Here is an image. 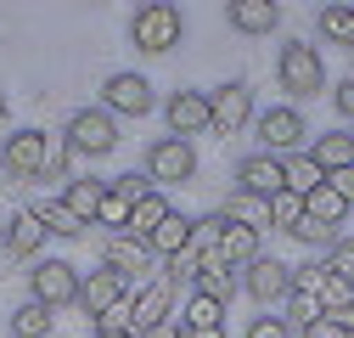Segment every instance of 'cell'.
I'll return each instance as SVG.
<instances>
[{
	"label": "cell",
	"instance_id": "6da1fadb",
	"mask_svg": "<svg viewBox=\"0 0 354 338\" xmlns=\"http://www.w3.org/2000/svg\"><path fill=\"white\" fill-rule=\"evenodd\" d=\"M180 34H186V17H180L174 0H147V6H136V17H129V39H136V51H147V57L174 51Z\"/></svg>",
	"mask_w": 354,
	"mask_h": 338
},
{
	"label": "cell",
	"instance_id": "7a4b0ae2",
	"mask_svg": "<svg viewBox=\"0 0 354 338\" xmlns=\"http://www.w3.org/2000/svg\"><path fill=\"white\" fill-rule=\"evenodd\" d=\"M276 79L287 96H315V91H326V62L309 39H287L276 51Z\"/></svg>",
	"mask_w": 354,
	"mask_h": 338
},
{
	"label": "cell",
	"instance_id": "3957f363",
	"mask_svg": "<svg viewBox=\"0 0 354 338\" xmlns=\"http://www.w3.org/2000/svg\"><path fill=\"white\" fill-rule=\"evenodd\" d=\"M253 130H259V152H270V158L309 152V124H304L298 107H264L253 118Z\"/></svg>",
	"mask_w": 354,
	"mask_h": 338
},
{
	"label": "cell",
	"instance_id": "277c9868",
	"mask_svg": "<svg viewBox=\"0 0 354 338\" xmlns=\"http://www.w3.org/2000/svg\"><path fill=\"white\" fill-rule=\"evenodd\" d=\"M79 265L73 260H39L34 271H28V299L34 305H46V310H68V305H79Z\"/></svg>",
	"mask_w": 354,
	"mask_h": 338
},
{
	"label": "cell",
	"instance_id": "5b68a950",
	"mask_svg": "<svg viewBox=\"0 0 354 338\" xmlns=\"http://www.w3.org/2000/svg\"><path fill=\"white\" fill-rule=\"evenodd\" d=\"M62 141L73 147V158H107V152L118 147V118L102 113V107H79V113L68 118Z\"/></svg>",
	"mask_w": 354,
	"mask_h": 338
},
{
	"label": "cell",
	"instance_id": "8992f818",
	"mask_svg": "<svg viewBox=\"0 0 354 338\" xmlns=\"http://www.w3.org/2000/svg\"><path fill=\"white\" fill-rule=\"evenodd\" d=\"M51 136L46 130H12L6 141H0V169H6L12 181H34V175H46V163H51Z\"/></svg>",
	"mask_w": 354,
	"mask_h": 338
},
{
	"label": "cell",
	"instance_id": "52a82bcc",
	"mask_svg": "<svg viewBox=\"0 0 354 338\" xmlns=\"http://www.w3.org/2000/svg\"><path fill=\"white\" fill-rule=\"evenodd\" d=\"M152 107H158V96H152V79H147V73H136V68L107 73V84H102V113H113V118H147Z\"/></svg>",
	"mask_w": 354,
	"mask_h": 338
},
{
	"label": "cell",
	"instance_id": "ba28073f",
	"mask_svg": "<svg viewBox=\"0 0 354 338\" xmlns=\"http://www.w3.org/2000/svg\"><path fill=\"white\" fill-rule=\"evenodd\" d=\"M208 118L219 136H242L253 124V84L248 79H225L219 91H208Z\"/></svg>",
	"mask_w": 354,
	"mask_h": 338
},
{
	"label": "cell",
	"instance_id": "9c48e42d",
	"mask_svg": "<svg viewBox=\"0 0 354 338\" xmlns=\"http://www.w3.org/2000/svg\"><path fill=\"white\" fill-rule=\"evenodd\" d=\"M169 316H174V282H169V276H152L136 299H129V332H136V338H152V332L169 327Z\"/></svg>",
	"mask_w": 354,
	"mask_h": 338
},
{
	"label": "cell",
	"instance_id": "30bf717a",
	"mask_svg": "<svg viewBox=\"0 0 354 338\" xmlns=\"http://www.w3.org/2000/svg\"><path fill=\"white\" fill-rule=\"evenodd\" d=\"M147 175H152V186H186V181L197 175L192 141H174V136L152 141V147H147Z\"/></svg>",
	"mask_w": 354,
	"mask_h": 338
},
{
	"label": "cell",
	"instance_id": "8fae6325",
	"mask_svg": "<svg viewBox=\"0 0 354 338\" xmlns=\"http://www.w3.org/2000/svg\"><path fill=\"white\" fill-rule=\"evenodd\" d=\"M242 287H248V299L253 305H287V293H292V265L270 260V254H259L253 265H242Z\"/></svg>",
	"mask_w": 354,
	"mask_h": 338
},
{
	"label": "cell",
	"instance_id": "7c38bea8",
	"mask_svg": "<svg viewBox=\"0 0 354 338\" xmlns=\"http://www.w3.org/2000/svg\"><path fill=\"white\" fill-rule=\"evenodd\" d=\"M236 192H242V197H259V203L281 197V192H287V163L270 158V152L242 158V163H236Z\"/></svg>",
	"mask_w": 354,
	"mask_h": 338
},
{
	"label": "cell",
	"instance_id": "4fadbf2b",
	"mask_svg": "<svg viewBox=\"0 0 354 338\" xmlns=\"http://www.w3.org/2000/svg\"><path fill=\"white\" fill-rule=\"evenodd\" d=\"M163 118H169V136L174 141H192L203 130H214V118H208V91H174L163 102Z\"/></svg>",
	"mask_w": 354,
	"mask_h": 338
},
{
	"label": "cell",
	"instance_id": "5bb4252c",
	"mask_svg": "<svg viewBox=\"0 0 354 338\" xmlns=\"http://www.w3.org/2000/svg\"><path fill=\"white\" fill-rule=\"evenodd\" d=\"M113 305H129V282H124L118 271H107V265H102V271H91V276L79 282V310L96 321V316H107Z\"/></svg>",
	"mask_w": 354,
	"mask_h": 338
},
{
	"label": "cell",
	"instance_id": "9a60e30c",
	"mask_svg": "<svg viewBox=\"0 0 354 338\" xmlns=\"http://www.w3.org/2000/svg\"><path fill=\"white\" fill-rule=\"evenodd\" d=\"M102 265H107V271H118L124 282H136V276H147V271L158 265V254H152L141 237H107V254H102Z\"/></svg>",
	"mask_w": 354,
	"mask_h": 338
},
{
	"label": "cell",
	"instance_id": "2e32d148",
	"mask_svg": "<svg viewBox=\"0 0 354 338\" xmlns=\"http://www.w3.org/2000/svg\"><path fill=\"white\" fill-rule=\"evenodd\" d=\"M236 287H242V271L219 260V248L208 254L203 271L192 276V293H203V299H219V305H231V293H236Z\"/></svg>",
	"mask_w": 354,
	"mask_h": 338
},
{
	"label": "cell",
	"instance_id": "e0dca14e",
	"mask_svg": "<svg viewBox=\"0 0 354 338\" xmlns=\"http://www.w3.org/2000/svg\"><path fill=\"white\" fill-rule=\"evenodd\" d=\"M225 23H231L236 34H270V28L281 23V6H276V0H231V6H225Z\"/></svg>",
	"mask_w": 354,
	"mask_h": 338
},
{
	"label": "cell",
	"instance_id": "ac0fdd59",
	"mask_svg": "<svg viewBox=\"0 0 354 338\" xmlns=\"http://www.w3.org/2000/svg\"><path fill=\"white\" fill-rule=\"evenodd\" d=\"M39 248H46V226H39L34 208H17V215L6 220V254H17V260H34Z\"/></svg>",
	"mask_w": 354,
	"mask_h": 338
},
{
	"label": "cell",
	"instance_id": "d6986e66",
	"mask_svg": "<svg viewBox=\"0 0 354 338\" xmlns=\"http://www.w3.org/2000/svg\"><path fill=\"white\" fill-rule=\"evenodd\" d=\"M309 158H315L326 175L332 169H354V136L348 130H321L315 141H309Z\"/></svg>",
	"mask_w": 354,
	"mask_h": 338
},
{
	"label": "cell",
	"instance_id": "ffe728a7",
	"mask_svg": "<svg viewBox=\"0 0 354 338\" xmlns=\"http://www.w3.org/2000/svg\"><path fill=\"white\" fill-rule=\"evenodd\" d=\"M169 215H174V203H169L163 192H147L136 208H129V231H124V237H141V242H147V237H152V231H158Z\"/></svg>",
	"mask_w": 354,
	"mask_h": 338
},
{
	"label": "cell",
	"instance_id": "44dd1931",
	"mask_svg": "<svg viewBox=\"0 0 354 338\" xmlns=\"http://www.w3.org/2000/svg\"><path fill=\"white\" fill-rule=\"evenodd\" d=\"M34 215H39V226H46V237H62V242L84 237V220L73 215V208H68L62 197H46V203H34Z\"/></svg>",
	"mask_w": 354,
	"mask_h": 338
},
{
	"label": "cell",
	"instance_id": "7402d4cb",
	"mask_svg": "<svg viewBox=\"0 0 354 338\" xmlns=\"http://www.w3.org/2000/svg\"><path fill=\"white\" fill-rule=\"evenodd\" d=\"M219 260L225 265H253L259 260V231L253 226H236V220H225V237H219Z\"/></svg>",
	"mask_w": 354,
	"mask_h": 338
},
{
	"label": "cell",
	"instance_id": "603a6c76",
	"mask_svg": "<svg viewBox=\"0 0 354 338\" xmlns=\"http://www.w3.org/2000/svg\"><path fill=\"white\" fill-rule=\"evenodd\" d=\"M281 163H287V192H292V197H309V192L326 186V169L309 158V152H292V158H281Z\"/></svg>",
	"mask_w": 354,
	"mask_h": 338
},
{
	"label": "cell",
	"instance_id": "cb8c5ba5",
	"mask_svg": "<svg viewBox=\"0 0 354 338\" xmlns=\"http://www.w3.org/2000/svg\"><path fill=\"white\" fill-rule=\"evenodd\" d=\"M186 242H192V215H169V220L147 237V248L158 254V260H174V254H180Z\"/></svg>",
	"mask_w": 354,
	"mask_h": 338
},
{
	"label": "cell",
	"instance_id": "d4e9b609",
	"mask_svg": "<svg viewBox=\"0 0 354 338\" xmlns=\"http://www.w3.org/2000/svg\"><path fill=\"white\" fill-rule=\"evenodd\" d=\"M51 327H57V310L34 305V299H23L12 310V338H51Z\"/></svg>",
	"mask_w": 354,
	"mask_h": 338
},
{
	"label": "cell",
	"instance_id": "484cf974",
	"mask_svg": "<svg viewBox=\"0 0 354 338\" xmlns=\"http://www.w3.org/2000/svg\"><path fill=\"white\" fill-rule=\"evenodd\" d=\"M304 215L315 220V226H326V231H337L343 215H348V203H343L332 186H321V192H309V197H304Z\"/></svg>",
	"mask_w": 354,
	"mask_h": 338
},
{
	"label": "cell",
	"instance_id": "4316f807",
	"mask_svg": "<svg viewBox=\"0 0 354 338\" xmlns=\"http://www.w3.org/2000/svg\"><path fill=\"white\" fill-rule=\"evenodd\" d=\"M102 192H107V181H68V192H62V203L73 208V215L91 226L96 220V208H102Z\"/></svg>",
	"mask_w": 354,
	"mask_h": 338
},
{
	"label": "cell",
	"instance_id": "83f0119b",
	"mask_svg": "<svg viewBox=\"0 0 354 338\" xmlns=\"http://www.w3.org/2000/svg\"><path fill=\"white\" fill-rule=\"evenodd\" d=\"M219 237H225V215H219V208H214V215H197L192 220V254H197V260H208V254L219 248Z\"/></svg>",
	"mask_w": 354,
	"mask_h": 338
},
{
	"label": "cell",
	"instance_id": "f1b7e54d",
	"mask_svg": "<svg viewBox=\"0 0 354 338\" xmlns=\"http://www.w3.org/2000/svg\"><path fill=\"white\" fill-rule=\"evenodd\" d=\"M129 208H136V203L107 186V192H102V208H96V226H107L113 237H124V231H129Z\"/></svg>",
	"mask_w": 354,
	"mask_h": 338
},
{
	"label": "cell",
	"instance_id": "f546056e",
	"mask_svg": "<svg viewBox=\"0 0 354 338\" xmlns=\"http://www.w3.org/2000/svg\"><path fill=\"white\" fill-rule=\"evenodd\" d=\"M174 327H225V305H219V299H203V293H192Z\"/></svg>",
	"mask_w": 354,
	"mask_h": 338
},
{
	"label": "cell",
	"instance_id": "4dcf8cb0",
	"mask_svg": "<svg viewBox=\"0 0 354 338\" xmlns=\"http://www.w3.org/2000/svg\"><path fill=\"white\" fill-rule=\"evenodd\" d=\"M219 215H225V220H236V226H253V231H264V226H270V203H259V197H231L225 208H219Z\"/></svg>",
	"mask_w": 354,
	"mask_h": 338
},
{
	"label": "cell",
	"instance_id": "1f68e13d",
	"mask_svg": "<svg viewBox=\"0 0 354 338\" xmlns=\"http://www.w3.org/2000/svg\"><path fill=\"white\" fill-rule=\"evenodd\" d=\"M315 23H321V34H326V39H337V46H348V51H354V6H326Z\"/></svg>",
	"mask_w": 354,
	"mask_h": 338
},
{
	"label": "cell",
	"instance_id": "d6a6232c",
	"mask_svg": "<svg viewBox=\"0 0 354 338\" xmlns=\"http://www.w3.org/2000/svg\"><path fill=\"white\" fill-rule=\"evenodd\" d=\"M326 260H309V265H292V293H315L321 299V287H326Z\"/></svg>",
	"mask_w": 354,
	"mask_h": 338
},
{
	"label": "cell",
	"instance_id": "836d02e7",
	"mask_svg": "<svg viewBox=\"0 0 354 338\" xmlns=\"http://www.w3.org/2000/svg\"><path fill=\"white\" fill-rule=\"evenodd\" d=\"M298 220H304V197H292V192L270 197V226H276V231H292Z\"/></svg>",
	"mask_w": 354,
	"mask_h": 338
},
{
	"label": "cell",
	"instance_id": "e575fe53",
	"mask_svg": "<svg viewBox=\"0 0 354 338\" xmlns=\"http://www.w3.org/2000/svg\"><path fill=\"white\" fill-rule=\"evenodd\" d=\"M326 310H321V299L315 293H287V321L292 327H309V321H321Z\"/></svg>",
	"mask_w": 354,
	"mask_h": 338
},
{
	"label": "cell",
	"instance_id": "d590c367",
	"mask_svg": "<svg viewBox=\"0 0 354 338\" xmlns=\"http://www.w3.org/2000/svg\"><path fill=\"white\" fill-rule=\"evenodd\" d=\"M348 305H354V282L326 276V287H321V310H326V316H337V310H348Z\"/></svg>",
	"mask_w": 354,
	"mask_h": 338
},
{
	"label": "cell",
	"instance_id": "8d00e7d4",
	"mask_svg": "<svg viewBox=\"0 0 354 338\" xmlns=\"http://www.w3.org/2000/svg\"><path fill=\"white\" fill-rule=\"evenodd\" d=\"M287 237H292V242H304V248H332V242H337L343 231H326V226H315V220L304 215V220H298V226H292Z\"/></svg>",
	"mask_w": 354,
	"mask_h": 338
},
{
	"label": "cell",
	"instance_id": "74e56055",
	"mask_svg": "<svg viewBox=\"0 0 354 338\" xmlns=\"http://www.w3.org/2000/svg\"><path fill=\"white\" fill-rule=\"evenodd\" d=\"M326 271L343 276V282H354V237H337V242L326 248Z\"/></svg>",
	"mask_w": 354,
	"mask_h": 338
},
{
	"label": "cell",
	"instance_id": "f35d334b",
	"mask_svg": "<svg viewBox=\"0 0 354 338\" xmlns=\"http://www.w3.org/2000/svg\"><path fill=\"white\" fill-rule=\"evenodd\" d=\"M107 186H113V192H124L129 203H141L147 192H158V186H152V175H147V169H141V175H136V169H124V175H113Z\"/></svg>",
	"mask_w": 354,
	"mask_h": 338
},
{
	"label": "cell",
	"instance_id": "ab89813d",
	"mask_svg": "<svg viewBox=\"0 0 354 338\" xmlns=\"http://www.w3.org/2000/svg\"><path fill=\"white\" fill-rule=\"evenodd\" d=\"M248 338H298V327H292L287 316H253Z\"/></svg>",
	"mask_w": 354,
	"mask_h": 338
},
{
	"label": "cell",
	"instance_id": "60d3db41",
	"mask_svg": "<svg viewBox=\"0 0 354 338\" xmlns=\"http://www.w3.org/2000/svg\"><path fill=\"white\" fill-rule=\"evenodd\" d=\"M332 107H337L343 118H354V73H343V79L332 84Z\"/></svg>",
	"mask_w": 354,
	"mask_h": 338
},
{
	"label": "cell",
	"instance_id": "b9f144b4",
	"mask_svg": "<svg viewBox=\"0 0 354 338\" xmlns=\"http://www.w3.org/2000/svg\"><path fill=\"white\" fill-rule=\"evenodd\" d=\"M326 186H332V192L354 208V169H332V175H326Z\"/></svg>",
	"mask_w": 354,
	"mask_h": 338
},
{
	"label": "cell",
	"instance_id": "7bdbcfd3",
	"mask_svg": "<svg viewBox=\"0 0 354 338\" xmlns=\"http://www.w3.org/2000/svg\"><path fill=\"white\" fill-rule=\"evenodd\" d=\"M298 338H343V327H337L332 316H321V321H309V327H298Z\"/></svg>",
	"mask_w": 354,
	"mask_h": 338
},
{
	"label": "cell",
	"instance_id": "ee69618b",
	"mask_svg": "<svg viewBox=\"0 0 354 338\" xmlns=\"http://www.w3.org/2000/svg\"><path fill=\"white\" fill-rule=\"evenodd\" d=\"M180 338H225V327H174Z\"/></svg>",
	"mask_w": 354,
	"mask_h": 338
},
{
	"label": "cell",
	"instance_id": "f6af8a7d",
	"mask_svg": "<svg viewBox=\"0 0 354 338\" xmlns=\"http://www.w3.org/2000/svg\"><path fill=\"white\" fill-rule=\"evenodd\" d=\"M6 136H12V102L0 96V141H6Z\"/></svg>",
	"mask_w": 354,
	"mask_h": 338
},
{
	"label": "cell",
	"instance_id": "bcb514c9",
	"mask_svg": "<svg viewBox=\"0 0 354 338\" xmlns=\"http://www.w3.org/2000/svg\"><path fill=\"white\" fill-rule=\"evenodd\" d=\"M332 321H337V327H343V332H354V305H348V310H337V316H332Z\"/></svg>",
	"mask_w": 354,
	"mask_h": 338
},
{
	"label": "cell",
	"instance_id": "7dc6e473",
	"mask_svg": "<svg viewBox=\"0 0 354 338\" xmlns=\"http://www.w3.org/2000/svg\"><path fill=\"white\" fill-rule=\"evenodd\" d=\"M152 338H180V332H174V327H163V332H152Z\"/></svg>",
	"mask_w": 354,
	"mask_h": 338
},
{
	"label": "cell",
	"instance_id": "c3c4849f",
	"mask_svg": "<svg viewBox=\"0 0 354 338\" xmlns=\"http://www.w3.org/2000/svg\"><path fill=\"white\" fill-rule=\"evenodd\" d=\"M96 338H136V332H96Z\"/></svg>",
	"mask_w": 354,
	"mask_h": 338
},
{
	"label": "cell",
	"instance_id": "681fc988",
	"mask_svg": "<svg viewBox=\"0 0 354 338\" xmlns=\"http://www.w3.org/2000/svg\"><path fill=\"white\" fill-rule=\"evenodd\" d=\"M0 248H6V226H0Z\"/></svg>",
	"mask_w": 354,
	"mask_h": 338
},
{
	"label": "cell",
	"instance_id": "f907efd6",
	"mask_svg": "<svg viewBox=\"0 0 354 338\" xmlns=\"http://www.w3.org/2000/svg\"><path fill=\"white\" fill-rule=\"evenodd\" d=\"M343 338H354V332H343Z\"/></svg>",
	"mask_w": 354,
	"mask_h": 338
}]
</instances>
